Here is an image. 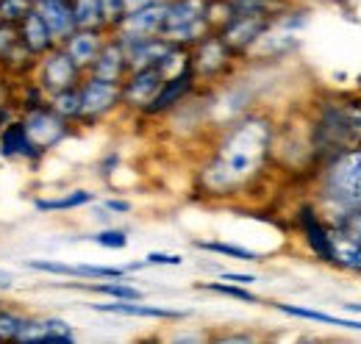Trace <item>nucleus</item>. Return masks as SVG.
Instances as JSON below:
<instances>
[{
    "label": "nucleus",
    "instance_id": "obj_1",
    "mask_svg": "<svg viewBox=\"0 0 361 344\" xmlns=\"http://www.w3.org/2000/svg\"><path fill=\"white\" fill-rule=\"evenodd\" d=\"M275 147V125L267 114H245L217 139L209 161L200 170V189L212 197H231L250 189Z\"/></svg>",
    "mask_w": 361,
    "mask_h": 344
},
{
    "label": "nucleus",
    "instance_id": "obj_2",
    "mask_svg": "<svg viewBox=\"0 0 361 344\" xmlns=\"http://www.w3.org/2000/svg\"><path fill=\"white\" fill-rule=\"evenodd\" d=\"M317 211L342 225L361 206V145L317 161Z\"/></svg>",
    "mask_w": 361,
    "mask_h": 344
},
{
    "label": "nucleus",
    "instance_id": "obj_3",
    "mask_svg": "<svg viewBox=\"0 0 361 344\" xmlns=\"http://www.w3.org/2000/svg\"><path fill=\"white\" fill-rule=\"evenodd\" d=\"M361 145V97L331 92L317 103L312 120V153L317 161Z\"/></svg>",
    "mask_w": 361,
    "mask_h": 344
},
{
    "label": "nucleus",
    "instance_id": "obj_4",
    "mask_svg": "<svg viewBox=\"0 0 361 344\" xmlns=\"http://www.w3.org/2000/svg\"><path fill=\"white\" fill-rule=\"evenodd\" d=\"M192 56V70L197 75V84H214L231 75L233 64H236V53L228 47L217 31H212L209 37H203L197 44L189 47Z\"/></svg>",
    "mask_w": 361,
    "mask_h": 344
},
{
    "label": "nucleus",
    "instance_id": "obj_5",
    "mask_svg": "<svg viewBox=\"0 0 361 344\" xmlns=\"http://www.w3.org/2000/svg\"><path fill=\"white\" fill-rule=\"evenodd\" d=\"M84 70L67 56V50L61 44L50 47L45 56L37 59V86L45 92L47 97L64 92V89H73L84 81Z\"/></svg>",
    "mask_w": 361,
    "mask_h": 344
},
{
    "label": "nucleus",
    "instance_id": "obj_6",
    "mask_svg": "<svg viewBox=\"0 0 361 344\" xmlns=\"http://www.w3.org/2000/svg\"><path fill=\"white\" fill-rule=\"evenodd\" d=\"M23 125H25V133L31 136V142H34L42 153L59 147V145L73 133V123H70L67 117H61L59 111H53L50 103L28 109L25 117H23Z\"/></svg>",
    "mask_w": 361,
    "mask_h": 344
},
{
    "label": "nucleus",
    "instance_id": "obj_7",
    "mask_svg": "<svg viewBox=\"0 0 361 344\" xmlns=\"http://www.w3.org/2000/svg\"><path fill=\"white\" fill-rule=\"evenodd\" d=\"M81 89V117L78 123H100L106 120L114 109L123 106V97H120V84L114 81H103L97 75H84V81L78 84Z\"/></svg>",
    "mask_w": 361,
    "mask_h": 344
},
{
    "label": "nucleus",
    "instance_id": "obj_8",
    "mask_svg": "<svg viewBox=\"0 0 361 344\" xmlns=\"http://www.w3.org/2000/svg\"><path fill=\"white\" fill-rule=\"evenodd\" d=\"M272 25H275V20L264 17V14H233L217 34L242 59V56H247L253 50V44L259 42Z\"/></svg>",
    "mask_w": 361,
    "mask_h": 344
},
{
    "label": "nucleus",
    "instance_id": "obj_9",
    "mask_svg": "<svg viewBox=\"0 0 361 344\" xmlns=\"http://www.w3.org/2000/svg\"><path fill=\"white\" fill-rule=\"evenodd\" d=\"M164 84V75L159 67H145V70H131L126 75V81L120 84V97H123V109H131L145 114V109L153 103L156 92Z\"/></svg>",
    "mask_w": 361,
    "mask_h": 344
},
{
    "label": "nucleus",
    "instance_id": "obj_10",
    "mask_svg": "<svg viewBox=\"0 0 361 344\" xmlns=\"http://www.w3.org/2000/svg\"><path fill=\"white\" fill-rule=\"evenodd\" d=\"M164 17H167V0L145 6L139 11L126 14V20L111 31L120 42H131V39H147V37H159L164 28Z\"/></svg>",
    "mask_w": 361,
    "mask_h": 344
},
{
    "label": "nucleus",
    "instance_id": "obj_11",
    "mask_svg": "<svg viewBox=\"0 0 361 344\" xmlns=\"http://www.w3.org/2000/svg\"><path fill=\"white\" fill-rule=\"evenodd\" d=\"M298 222H300V231H303V239H306L312 256H314L317 261H322V264H331V266H334V239H331V225L325 222V216L317 211L314 203L300 206Z\"/></svg>",
    "mask_w": 361,
    "mask_h": 344
},
{
    "label": "nucleus",
    "instance_id": "obj_12",
    "mask_svg": "<svg viewBox=\"0 0 361 344\" xmlns=\"http://www.w3.org/2000/svg\"><path fill=\"white\" fill-rule=\"evenodd\" d=\"M20 344H73L75 331L67 319L59 317H25V325L20 328L17 339Z\"/></svg>",
    "mask_w": 361,
    "mask_h": 344
},
{
    "label": "nucleus",
    "instance_id": "obj_13",
    "mask_svg": "<svg viewBox=\"0 0 361 344\" xmlns=\"http://www.w3.org/2000/svg\"><path fill=\"white\" fill-rule=\"evenodd\" d=\"M195 86H197V75H195V70H192V64H189L186 70H180V73H176V75L164 78V84H161V89L156 92L153 103L145 109V117L170 114L173 109H178L180 103L195 92Z\"/></svg>",
    "mask_w": 361,
    "mask_h": 344
},
{
    "label": "nucleus",
    "instance_id": "obj_14",
    "mask_svg": "<svg viewBox=\"0 0 361 344\" xmlns=\"http://www.w3.org/2000/svg\"><path fill=\"white\" fill-rule=\"evenodd\" d=\"M128 73H131V67H128V53H126V47L120 44V39L109 31V37H106V42L100 47L97 59L92 61L90 75H97V78H103V81L123 84Z\"/></svg>",
    "mask_w": 361,
    "mask_h": 344
},
{
    "label": "nucleus",
    "instance_id": "obj_15",
    "mask_svg": "<svg viewBox=\"0 0 361 344\" xmlns=\"http://www.w3.org/2000/svg\"><path fill=\"white\" fill-rule=\"evenodd\" d=\"M0 156L8 159V161H28V164H37L45 153L31 142V136L25 133L23 120H14V123H6L0 128Z\"/></svg>",
    "mask_w": 361,
    "mask_h": 344
},
{
    "label": "nucleus",
    "instance_id": "obj_16",
    "mask_svg": "<svg viewBox=\"0 0 361 344\" xmlns=\"http://www.w3.org/2000/svg\"><path fill=\"white\" fill-rule=\"evenodd\" d=\"M34 11L42 17L56 44H61L78 28L73 14V0H34Z\"/></svg>",
    "mask_w": 361,
    "mask_h": 344
},
{
    "label": "nucleus",
    "instance_id": "obj_17",
    "mask_svg": "<svg viewBox=\"0 0 361 344\" xmlns=\"http://www.w3.org/2000/svg\"><path fill=\"white\" fill-rule=\"evenodd\" d=\"M106 37H109V31L75 28V31L61 42V47L67 50V56H70L84 73H90L92 61L97 59V53H100V47H103V42H106Z\"/></svg>",
    "mask_w": 361,
    "mask_h": 344
},
{
    "label": "nucleus",
    "instance_id": "obj_18",
    "mask_svg": "<svg viewBox=\"0 0 361 344\" xmlns=\"http://www.w3.org/2000/svg\"><path fill=\"white\" fill-rule=\"evenodd\" d=\"M128 53V67L131 70H145V67H159L164 61V56L176 47L167 42L161 34L159 37H147V39H131V42H120Z\"/></svg>",
    "mask_w": 361,
    "mask_h": 344
},
{
    "label": "nucleus",
    "instance_id": "obj_19",
    "mask_svg": "<svg viewBox=\"0 0 361 344\" xmlns=\"http://www.w3.org/2000/svg\"><path fill=\"white\" fill-rule=\"evenodd\" d=\"M100 314H120V317H145V319H186L189 314L178 308H159L142 300H114V302H92Z\"/></svg>",
    "mask_w": 361,
    "mask_h": 344
},
{
    "label": "nucleus",
    "instance_id": "obj_20",
    "mask_svg": "<svg viewBox=\"0 0 361 344\" xmlns=\"http://www.w3.org/2000/svg\"><path fill=\"white\" fill-rule=\"evenodd\" d=\"M334 239V266L350 275H361V242L345 228H331Z\"/></svg>",
    "mask_w": 361,
    "mask_h": 344
},
{
    "label": "nucleus",
    "instance_id": "obj_21",
    "mask_svg": "<svg viewBox=\"0 0 361 344\" xmlns=\"http://www.w3.org/2000/svg\"><path fill=\"white\" fill-rule=\"evenodd\" d=\"M17 34H20V42L25 44L37 59L45 56L50 47H56L53 37H50V31H47V25L42 23V17H39L34 8L17 23Z\"/></svg>",
    "mask_w": 361,
    "mask_h": 344
},
{
    "label": "nucleus",
    "instance_id": "obj_22",
    "mask_svg": "<svg viewBox=\"0 0 361 344\" xmlns=\"http://www.w3.org/2000/svg\"><path fill=\"white\" fill-rule=\"evenodd\" d=\"M206 11H209V0H167V17H164L161 31L206 20Z\"/></svg>",
    "mask_w": 361,
    "mask_h": 344
},
{
    "label": "nucleus",
    "instance_id": "obj_23",
    "mask_svg": "<svg viewBox=\"0 0 361 344\" xmlns=\"http://www.w3.org/2000/svg\"><path fill=\"white\" fill-rule=\"evenodd\" d=\"M275 311L286 314V317H298V319H309V322H322V325H334V328H345V331H361V319H345V317H334L325 311L314 308H303V305H289V302H270Z\"/></svg>",
    "mask_w": 361,
    "mask_h": 344
},
{
    "label": "nucleus",
    "instance_id": "obj_24",
    "mask_svg": "<svg viewBox=\"0 0 361 344\" xmlns=\"http://www.w3.org/2000/svg\"><path fill=\"white\" fill-rule=\"evenodd\" d=\"M64 289H87V292H94V295H106L111 300H142V292L131 286L126 278L123 281H111V283H61Z\"/></svg>",
    "mask_w": 361,
    "mask_h": 344
},
{
    "label": "nucleus",
    "instance_id": "obj_25",
    "mask_svg": "<svg viewBox=\"0 0 361 344\" xmlns=\"http://www.w3.org/2000/svg\"><path fill=\"white\" fill-rule=\"evenodd\" d=\"M94 203V192L90 189H75V192H67L64 197H53V200H37V211L50 214V211H73V209H81V206H90Z\"/></svg>",
    "mask_w": 361,
    "mask_h": 344
},
{
    "label": "nucleus",
    "instance_id": "obj_26",
    "mask_svg": "<svg viewBox=\"0 0 361 344\" xmlns=\"http://www.w3.org/2000/svg\"><path fill=\"white\" fill-rule=\"evenodd\" d=\"M195 247L197 250H206V253H217V256L236 258V261H247V264H256V261H264L256 250H247L242 245H228V242H217V239H195Z\"/></svg>",
    "mask_w": 361,
    "mask_h": 344
},
{
    "label": "nucleus",
    "instance_id": "obj_27",
    "mask_svg": "<svg viewBox=\"0 0 361 344\" xmlns=\"http://www.w3.org/2000/svg\"><path fill=\"white\" fill-rule=\"evenodd\" d=\"M73 14H75V25H78V28L106 31V20H103V6H100V0H73Z\"/></svg>",
    "mask_w": 361,
    "mask_h": 344
},
{
    "label": "nucleus",
    "instance_id": "obj_28",
    "mask_svg": "<svg viewBox=\"0 0 361 344\" xmlns=\"http://www.w3.org/2000/svg\"><path fill=\"white\" fill-rule=\"evenodd\" d=\"M47 103L53 106V111H59V114L67 117L70 123H78V117H81V89H78V86L64 89V92L47 97Z\"/></svg>",
    "mask_w": 361,
    "mask_h": 344
},
{
    "label": "nucleus",
    "instance_id": "obj_29",
    "mask_svg": "<svg viewBox=\"0 0 361 344\" xmlns=\"http://www.w3.org/2000/svg\"><path fill=\"white\" fill-rule=\"evenodd\" d=\"M197 289H206V292H214V295H226V297L239 302H262L253 292H247L245 286L231 283V281H206V283H197Z\"/></svg>",
    "mask_w": 361,
    "mask_h": 344
},
{
    "label": "nucleus",
    "instance_id": "obj_30",
    "mask_svg": "<svg viewBox=\"0 0 361 344\" xmlns=\"http://www.w3.org/2000/svg\"><path fill=\"white\" fill-rule=\"evenodd\" d=\"M31 8H34V0H0V23L17 25Z\"/></svg>",
    "mask_w": 361,
    "mask_h": 344
},
{
    "label": "nucleus",
    "instance_id": "obj_31",
    "mask_svg": "<svg viewBox=\"0 0 361 344\" xmlns=\"http://www.w3.org/2000/svg\"><path fill=\"white\" fill-rule=\"evenodd\" d=\"M23 325H25V317L23 314L0 308V342H14Z\"/></svg>",
    "mask_w": 361,
    "mask_h": 344
},
{
    "label": "nucleus",
    "instance_id": "obj_32",
    "mask_svg": "<svg viewBox=\"0 0 361 344\" xmlns=\"http://www.w3.org/2000/svg\"><path fill=\"white\" fill-rule=\"evenodd\" d=\"M90 242L106 247V250H123L128 245V233L120 228H106V231H97L94 236H90Z\"/></svg>",
    "mask_w": 361,
    "mask_h": 344
},
{
    "label": "nucleus",
    "instance_id": "obj_33",
    "mask_svg": "<svg viewBox=\"0 0 361 344\" xmlns=\"http://www.w3.org/2000/svg\"><path fill=\"white\" fill-rule=\"evenodd\" d=\"M100 6H103L106 31H114L126 20V0H100Z\"/></svg>",
    "mask_w": 361,
    "mask_h": 344
},
{
    "label": "nucleus",
    "instance_id": "obj_34",
    "mask_svg": "<svg viewBox=\"0 0 361 344\" xmlns=\"http://www.w3.org/2000/svg\"><path fill=\"white\" fill-rule=\"evenodd\" d=\"M145 264H150V266H180L183 258L176 256V253H147Z\"/></svg>",
    "mask_w": 361,
    "mask_h": 344
},
{
    "label": "nucleus",
    "instance_id": "obj_35",
    "mask_svg": "<svg viewBox=\"0 0 361 344\" xmlns=\"http://www.w3.org/2000/svg\"><path fill=\"white\" fill-rule=\"evenodd\" d=\"M331 228H345V231H350V233H353V236H356V239L361 242V206L356 209V211H353V214L348 216L342 225H331Z\"/></svg>",
    "mask_w": 361,
    "mask_h": 344
},
{
    "label": "nucleus",
    "instance_id": "obj_36",
    "mask_svg": "<svg viewBox=\"0 0 361 344\" xmlns=\"http://www.w3.org/2000/svg\"><path fill=\"white\" fill-rule=\"evenodd\" d=\"M220 281H231V283H239V286H250V283H256V275H250V272H223Z\"/></svg>",
    "mask_w": 361,
    "mask_h": 344
},
{
    "label": "nucleus",
    "instance_id": "obj_37",
    "mask_svg": "<svg viewBox=\"0 0 361 344\" xmlns=\"http://www.w3.org/2000/svg\"><path fill=\"white\" fill-rule=\"evenodd\" d=\"M103 206H106V211H111V214H128V211H131V203H128V200H114V197H111V200H106Z\"/></svg>",
    "mask_w": 361,
    "mask_h": 344
},
{
    "label": "nucleus",
    "instance_id": "obj_38",
    "mask_svg": "<svg viewBox=\"0 0 361 344\" xmlns=\"http://www.w3.org/2000/svg\"><path fill=\"white\" fill-rule=\"evenodd\" d=\"M153 3H161V0H126V14L139 11V8H145V6H153Z\"/></svg>",
    "mask_w": 361,
    "mask_h": 344
},
{
    "label": "nucleus",
    "instance_id": "obj_39",
    "mask_svg": "<svg viewBox=\"0 0 361 344\" xmlns=\"http://www.w3.org/2000/svg\"><path fill=\"white\" fill-rule=\"evenodd\" d=\"M345 308H348V311H356V314H361V302H345Z\"/></svg>",
    "mask_w": 361,
    "mask_h": 344
},
{
    "label": "nucleus",
    "instance_id": "obj_40",
    "mask_svg": "<svg viewBox=\"0 0 361 344\" xmlns=\"http://www.w3.org/2000/svg\"><path fill=\"white\" fill-rule=\"evenodd\" d=\"M292 3H295V0H292Z\"/></svg>",
    "mask_w": 361,
    "mask_h": 344
}]
</instances>
